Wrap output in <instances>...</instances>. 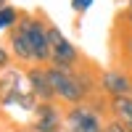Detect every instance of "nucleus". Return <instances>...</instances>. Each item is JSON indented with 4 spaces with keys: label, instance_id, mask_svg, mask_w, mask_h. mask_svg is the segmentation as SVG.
Returning a JSON list of instances; mask_svg holds the SVG:
<instances>
[{
    "label": "nucleus",
    "instance_id": "1",
    "mask_svg": "<svg viewBox=\"0 0 132 132\" xmlns=\"http://www.w3.org/2000/svg\"><path fill=\"white\" fill-rule=\"evenodd\" d=\"M0 103L3 106H19L24 111L35 114L37 108V98L29 87L27 79V69H5L0 74Z\"/></svg>",
    "mask_w": 132,
    "mask_h": 132
},
{
    "label": "nucleus",
    "instance_id": "2",
    "mask_svg": "<svg viewBox=\"0 0 132 132\" xmlns=\"http://www.w3.org/2000/svg\"><path fill=\"white\" fill-rule=\"evenodd\" d=\"M19 27L24 29V35L32 45V56H35V63L48 66L50 63V40H48V21L42 16H32V13H21Z\"/></svg>",
    "mask_w": 132,
    "mask_h": 132
},
{
    "label": "nucleus",
    "instance_id": "3",
    "mask_svg": "<svg viewBox=\"0 0 132 132\" xmlns=\"http://www.w3.org/2000/svg\"><path fill=\"white\" fill-rule=\"evenodd\" d=\"M66 129L69 132H103V111H98L93 103H79L66 108Z\"/></svg>",
    "mask_w": 132,
    "mask_h": 132
},
{
    "label": "nucleus",
    "instance_id": "4",
    "mask_svg": "<svg viewBox=\"0 0 132 132\" xmlns=\"http://www.w3.org/2000/svg\"><path fill=\"white\" fill-rule=\"evenodd\" d=\"M48 40H50V63H58V66H77V63L82 61L79 50L74 48V42L66 40V35H63L56 24L48 27Z\"/></svg>",
    "mask_w": 132,
    "mask_h": 132
},
{
    "label": "nucleus",
    "instance_id": "5",
    "mask_svg": "<svg viewBox=\"0 0 132 132\" xmlns=\"http://www.w3.org/2000/svg\"><path fill=\"white\" fill-rule=\"evenodd\" d=\"M98 93L106 98L132 95V71L127 69H103L98 74Z\"/></svg>",
    "mask_w": 132,
    "mask_h": 132
},
{
    "label": "nucleus",
    "instance_id": "6",
    "mask_svg": "<svg viewBox=\"0 0 132 132\" xmlns=\"http://www.w3.org/2000/svg\"><path fill=\"white\" fill-rule=\"evenodd\" d=\"M63 124H66V111L58 103H37L32 132H58Z\"/></svg>",
    "mask_w": 132,
    "mask_h": 132
},
{
    "label": "nucleus",
    "instance_id": "7",
    "mask_svg": "<svg viewBox=\"0 0 132 132\" xmlns=\"http://www.w3.org/2000/svg\"><path fill=\"white\" fill-rule=\"evenodd\" d=\"M27 79H29V87H32V93H35V98L40 103H58L56 93L50 87V79H48V66L32 63L27 69Z\"/></svg>",
    "mask_w": 132,
    "mask_h": 132
},
{
    "label": "nucleus",
    "instance_id": "8",
    "mask_svg": "<svg viewBox=\"0 0 132 132\" xmlns=\"http://www.w3.org/2000/svg\"><path fill=\"white\" fill-rule=\"evenodd\" d=\"M8 50H11V56H13L19 63H35V56H32V45H29V40L24 35V29H21L19 24L8 32Z\"/></svg>",
    "mask_w": 132,
    "mask_h": 132
},
{
    "label": "nucleus",
    "instance_id": "9",
    "mask_svg": "<svg viewBox=\"0 0 132 132\" xmlns=\"http://www.w3.org/2000/svg\"><path fill=\"white\" fill-rule=\"evenodd\" d=\"M108 114L114 122L124 124L132 132V95H119V98H108Z\"/></svg>",
    "mask_w": 132,
    "mask_h": 132
},
{
    "label": "nucleus",
    "instance_id": "10",
    "mask_svg": "<svg viewBox=\"0 0 132 132\" xmlns=\"http://www.w3.org/2000/svg\"><path fill=\"white\" fill-rule=\"evenodd\" d=\"M19 19H21V13H19L13 5L0 8V32H11V29L19 24Z\"/></svg>",
    "mask_w": 132,
    "mask_h": 132
},
{
    "label": "nucleus",
    "instance_id": "11",
    "mask_svg": "<svg viewBox=\"0 0 132 132\" xmlns=\"http://www.w3.org/2000/svg\"><path fill=\"white\" fill-rule=\"evenodd\" d=\"M93 3L95 0H71V11L77 16H82V13H87V11L93 8Z\"/></svg>",
    "mask_w": 132,
    "mask_h": 132
},
{
    "label": "nucleus",
    "instance_id": "12",
    "mask_svg": "<svg viewBox=\"0 0 132 132\" xmlns=\"http://www.w3.org/2000/svg\"><path fill=\"white\" fill-rule=\"evenodd\" d=\"M11 50H8V45H3L0 42V71H5V69H11Z\"/></svg>",
    "mask_w": 132,
    "mask_h": 132
},
{
    "label": "nucleus",
    "instance_id": "13",
    "mask_svg": "<svg viewBox=\"0 0 132 132\" xmlns=\"http://www.w3.org/2000/svg\"><path fill=\"white\" fill-rule=\"evenodd\" d=\"M122 50H124V58L132 63V32L124 35V42H122Z\"/></svg>",
    "mask_w": 132,
    "mask_h": 132
},
{
    "label": "nucleus",
    "instance_id": "14",
    "mask_svg": "<svg viewBox=\"0 0 132 132\" xmlns=\"http://www.w3.org/2000/svg\"><path fill=\"white\" fill-rule=\"evenodd\" d=\"M103 132H129L124 124H119V122H114V119H108V122H106V129Z\"/></svg>",
    "mask_w": 132,
    "mask_h": 132
},
{
    "label": "nucleus",
    "instance_id": "15",
    "mask_svg": "<svg viewBox=\"0 0 132 132\" xmlns=\"http://www.w3.org/2000/svg\"><path fill=\"white\" fill-rule=\"evenodd\" d=\"M124 21H127V27H129V32H132V8H127V13H124Z\"/></svg>",
    "mask_w": 132,
    "mask_h": 132
},
{
    "label": "nucleus",
    "instance_id": "16",
    "mask_svg": "<svg viewBox=\"0 0 132 132\" xmlns=\"http://www.w3.org/2000/svg\"><path fill=\"white\" fill-rule=\"evenodd\" d=\"M8 5V0H0V8H5Z\"/></svg>",
    "mask_w": 132,
    "mask_h": 132
},
{
    "label": "nucleus",
    "instance_id": "17",
    "mask_svg": "<svg viewBox=\"0 0 132 132\" xmlns=\"http://www.w3.org/2000/svg\"><path fill=\"white\" fill-rule=\"evenodd\" d=\"M127 8H132V0H127Z\"/></svg>",
    "mask_w": 132,
    "mask_h": 132
},
{
    "label": "nucleus",
    "instance_id": "18",
    "mask_svg": "<svg viewBox=\"0 0 132 132\" xmlns=\"http://www.w3.org/2000/svg\"><path fill=\"white\" fill-rule=\"evenodd\" d=\"M13 132H27V129H13Z\"/></svg>",
    "mask_w": 132,
    "mask_h": 132
}]
</instances>
